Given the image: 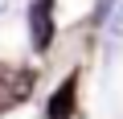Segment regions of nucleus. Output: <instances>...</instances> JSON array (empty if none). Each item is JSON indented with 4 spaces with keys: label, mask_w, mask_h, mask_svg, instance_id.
Here are the masks:
<instances>
[{
    "label": "nucleus",
    "mask_w": 123,
    "mask_h": 119,
    "mask_svg": "<svg viewBox=\"0 0 123 119\" xmlns=\"http://www.w3.org/2000/svg\"><path fill=\"white\" fill-rule=\"evenodd\" d=\"M29 37H33L37 53L49 49V41H53V0H33L29 4Z\"/></svg>",
    "instance_id": "obj_1"
},
{
    "label": "nucleus",
    "mask_w": 123,
    "mask_h": 119,
    "mask_svg": "<svg viewBox=\"0 0 123 119\" xmlns=\"http://www.w3.org/2000/svg\"><path fill=\"white\" fill-rule=\"evenodd\" d=\"M74 103H78V74H66V78H62V86L49 94L45 119H70V115H74Z\"/></svg>",
    "instance_id": "obj_2"
},
{
    "label": "nucleus",
    "mask_w": 123,
    "mask_h": 119,
    "mask_svg": "<svg viewBox=\"0 0 123 119\" xmlns=\"http://www.w3.org/2000/svg\"><path fill=\"white\" fill-rule=\"evenodd\" d=\"M29 86H33V74H29V70H8V66H0V103L25 99Z\"/></svg>",
    "instance_id": "obj_3"
},
{
    "label": "nucleus",
    "mask_w": 123,
    "mask_h": 119,
    "mask_svg": "<svg viewBox=\"0 0 123 119\" xmlns=\"http://www.w3.org/2000/svg\"><path fill=\"white\" fill-rule=\"evenodd\" d=\"M103 25H107V49L115 53V49H119V41H123V0L111 8V17H107Z\"/></svg>",
    "instance_id": "obj_4"
},
{
    "label": "nucleus",
    "mask_w": 123,
    "mask_h": 119,
    "mask_svg": "<svg viewBox=\"0 0 123 119\" xmlns=\"http://www.w3.org/2000/svg\"><path fill=\"white\" fill-rule=\"evenodd\" d=\"M4 8H8V0H0V13H4Z\"/></svg>",
    "instance_id": "obj_5"
}]
</instances>
